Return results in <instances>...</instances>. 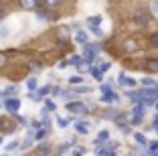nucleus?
<instances>
[{"mask_svg": "<svg viewBox=\"0 0 158 156\" xmlns=\"http://www.w3.org/2000/svg\"><path fill=\"white\" fill-rule=\"evenodd\" d=\"M144 69L148 73H158V59L156 57H148V59L144 61Z\"/></svg>", "mask_w": 158, "mask_h": 156, "instance_id": "20e7f679", "label": "nucleus"}, {"mask_svg": "<svg viewBox=\"0 0 158 156\" xmlns=\"http://www.w3.org/2000/svg\"><path fill=\"white\" fill-rule=\"evenodd\" d=\"M59 2H61V0H45V4L49 6V8H53V6H57Z\"/></svg>", "mask_w": 158, "mask_h": 156, "instance_id": "cd10ccee", "label": "nucleus"}, {"mask_svg": "<svg viewBox=\"0 0 158 156\" xmlns=\"http://www.w3.org/2000/svg\"><path fill=\"white\" fill-rule=\"evenodd\" d=\"M134 140H136V144H140V146H144V148L148 146V138H146L144 134H140V132L134 134Z\"/></svg>", "mask_w": 158, "mask_h": 156, "instance_id": "2eb2a0df", "label": "nucleus"}, {"mask_svg": "<svg viewBox=\"0 0 158 156\" xmlns=\"http://www.w3.org/2000/svg\"><path fill=\"white\" fill-rule=\"evenodd\" d=\"M140 83H142L144 87H152V85H156V81H154V79H150V77H144Z\"/></svg>", "mask_w": 158, "mask_h": 156, "instance_id": "5701e85b", "label": "nucleus"}, {"mask_svg": "<svg viewBox=\"0 0 158 156\" xmlns=\"http://www.w3.org/2000/svg\"><path fill=\"white\" fill-rule=\"evenodd\" d=\"M0 108H2V103H0Z\"/></svg>", "mask_w": 158, "mask_h": 156, "instance_id": "37998d69", "label": "nucleus"}, {"mask_svg": "<svg viewBox=\"0 0 158 156\" xmlns=\"http://www.w3.org/2000/svg\"><path fill=\"white\" fill-rule=\"evenodd\" d=\"M16 148H19V142H16V140H12V142L6 144V152H12V150H16Z\"/></svg>", "mask_w": 158, "mask_h": 156, "instance_id": "393cba45", "label": "nucleus"}, {"mask_svg": "<svg viewBox=\"0 0 158 156\" xmlns=\"http://www.w3.org/2000/svg\"><path fill=\"white\" fill-rule=\"evenodd\" d=\"M19 93V87L16 85H8L4 91H0V99H8V97H16Z\"/></svg>", "mask_w": 158, "mask_h": 156, "instance_id": "39448f33", "label": "nucleus"}, {"mask_svg": "<svg viewBox=\"0 0 158 156\" xmlns=\"http://www.w3.org/2000/svg\"><path fill=\"white\" fill-rule=\"evenodd\" d=\"M35 93H37V101H39L41 97H45V95H49V93H51V85H43V87H39Z\"/></svg>", "mask_w": 158, "mask_h": 156, "instance_id": "4468645a", "label": "nucleus"}, {"mask_svg": "<svg viewBox=\"0 0 158 156\" xmlns=\"http://www.w3.org/2000/svg\"><path fill=\"white\" fill-rule=\"evenodd\" d=\"M4 108L10 114H16V112L20 110V99L19 97H8V99H4Z\"/></svg>", "mask_w": 158, "mask_h": 156, "instance_id": "7ed1b4c3", "label": "nucleus"}, {"mask_svg": "<svg viewBox=\"0 0 158 156\" xmlns=\"http://www.w3.org/2000/svg\"><path fill=\"white\" fill-rule=\"evenodd\" d=\"M148 156H158V150H156V152H150Z\"/></svg>", "mask_w": 158, "mask_h": 156, "instance_id": "4c0bfd02", "label": "nucleus"}, {"mask_svg": "<svg viewBox=\"0 0 158 156\" xmlns=\"http://www.w3.org/2000/svg\"><path fill=\"white\" fill-rule=\"evenodd\" d=\"M89 28H91V32H95L98 37H102V35H103V31H102L99 27H89Z\"/></svg>", "mask_w": 158, "mask_h": 156, "instance_id": "c756f323", "label": "nucleus"}, {"mask_svg": "<svg viewBox=\"0 0 158 156\" xmlns=\"http://www.w3.org/2000/svg\"><path fill=\"white\" fill-rule=\"evenodd\" d=\"M51 93L57 97V95H61V89H59V87H51Z\"/></svg>", "mask_w": 158, "mask_h": 156, "instance_id": "473e14b6", "label": "nucleus"}, {"mask_svg": "<svg viewBox=\"0 0 158 156\" xmlns=\"http://www.w3.org/2000/svg\"><path fill=\"white\" fill-rule=\"evenodd\" d=\"M142 120H144L142 116H134V114H132V122H130V124H134V126H140V124H142Z\"/></svg>", "mask_w": 158, "mask_h": 156, "instance_id": "a878e982", "label": "nucleus"}, {"mask_svg": "<svg viewBox=\"0 0 158 156\" xmlns=\"http://www.w3.org/2000/svg\"><path fill=\"white\" fill-rule=\"evenodd\" d=\"M4 16H6V10H4V8H0V20L4 19Z\"/></svg>", "mask_w": 158, "mask_h": 156, "instance_id": "e433bc0d", "label": "nucleus"}, {"mask_svg": "<svg viewBox=\"0 0 158 156\" xmlns=\"http://www.w3.org/2000/svg\"><path fill=\"white\" fill-rule=\"evenodd\" d=\"M2 144H4V140H2V136H0V146H2Z\"/></svg>", "mask_w": 158, "mask_h": 156, "instance_id": "ea45409f", "label": "nucleus"}, {"mask_svg": "<svg viewBox=\"0 0 158 156\" xmlns=\"http://www.w3.org/2000/svg\"><path fill=\"white\" fill-rule=\"evenodd\" d=\"M154 108H156V110H158V99H156V101H154Z\"/></svg>", "mask_w": 158, "mask_h": 156, "instance_id": "58836bf2", "label": "nucleus"}, {"mask_svg": "<svg viewBox=\"0 0 158 156\" xmlns=\"http://www.w3.org/2000/svg\"><path fill=\"white\" fill-rule=\"evenodd\" d=\"M55 110H57V103H55L53 99H45V101H43V110H41L43 116L51 114V112H55Z\"/></svg>", "mask_w": 158, "mask_h": 156, "instance_id": "0eeeda50", "label": "nucleus"}, {"mask_svg": "<svg viewBox=\"0 0 158 156\" xmlns=\"http://www.w3.org/2000/svg\"><path fill=\"white\" fill-rule=\"evenodd\" d=\"M20 8L24 10H37V0H19Z\"/></svg>", "mask_w": 158, "mask_h": 156, "instance_id": "9b49d317", "label": "nucleus"}, {"mask_svg": "<svg viewBox=\"0 0 158 156\" xmlns=\"http://www.w3.org/2000/svg\"><path fill=\"white\" fill-rule=\"evenodd\" d=\"M67 150H69V144H63V146H59L55 150V156H63V152H67Z\"/></svg>", "mask_w": 158, "mask_h": 156, "instance_id": "b1692460", "label": "nucleus"}, {"mask_svg": "<svg viewBox=\"0 0 158 156\" xmlns=\"http://www.w3.org/2000/svg\"><path fill=\"white\" fill-rule=\"evenodd\" d=\"M71 91H73L75 95H83V93H89V91H91V87H87V85H77V87L71 89Z\"/></svg>", "mask_w": 158, "mask_h": 156, "instance_id": "f3484780", "label": "nucleus"}, {"mask_svg": "<svg viewBox=\"0 0 158 156\" xmlns=\"http://www.w3.org/2000/svg\"><path fill=\"white\" fill-rule=\"evenodd\" d=\"M98 53H99V43H87V45H83V53L81 55H83V59L87 63H91Z\"/></svg>", "mask_w": 158, "mask_h": 156, "instance_id": "f257e3e1", "label": "nucleus"}, {"mask_svg": "<svg viewBox=\"0 0 158 156\" xmlns=\"http://www.w3.org/2000/svg\"><path fill=\"white\" fill-rule=\"evenodd\" d=\"M83 55H73V57H71V59H69V63L71 65H75V67H79V65H81V63H83Z\"/></svg>", "mask_w": 158, "mask_h": 156, "instance_id": "6ab92c4d", "label": "nucleus"}, {"mask_svg": "<svg viewBox=\"0 0 158 156\" xmlns=\"http://www.w3.org/2000/svg\"><path fill=\"white\" fill-rule=\"evenodd\" d=\"M150 47H158V32L150 35Z\"/></svg>", "mask_w": 158, "mask_h": 156, "instance_id": "bb28decb", "label": "nucleus"}, {"mask_svg": "<svg viewBox=\"0 0 158 156\" xmlns=\"http://www.w3.org/2000/svg\"><path fill=\"white\" fill-rule=\"evenodd\" d=\"M99 91H102V93H110V91H114V83H102Z\"/></svg>", "mask_w": 158, "mask_h": 156, "instance_id": "412c9836", "label": "nucleus"}, {"mask_svg": "<svg viewBox=\"0 0 158 156\" xmlns=\"http://www.w3.org/2000/svg\"><path fill=\"white\" fill-rule=\"evenodd\" d=\"M67 112L77 114V116H85L89 112V108H87V103H83V101H69V103H67Z\"/></svg>", "mask_w": 158, "mask_h": 156, "instance_id": "f03ea898", "label": "nucleus"}, {"mask_svg": "<svg viewBox=\"0 0 158 156\" xmlns=\"http://www.w3.org/2000/svg\"><path fill=\"white\" fill-rule=\"evenodd\" d=\"M99 23H102V16H99V14H95V16L87 19V24H89V27H99Z\"/></svg>", "mask_w": 158, "mask_h": 156, "instance_id": "aec40b11", "label": "nucleus"}, {"mask_svg": "<svg viewBox=\"0 0 158 156\" xmlns=\"http://www.w3.org/2000/svg\"><path fill=\"white\" fill-rule=\"evenodd\" d=\"M102 101H106V103H118L120 97L116 95V91H110V93H103L102 95Z\"/></svg>", "mask_w": 158, "mask_h": 156, "instance_id": "1a4fd4ad", "label": "nucleus"}, {"mask_svg": "<svg viewBox=\"0 0 158 156\" xmlns=\"http://www.w3.org/2000/svg\"><path fill=\"white\" fill-rule=\"evenodd\" d=\"M8 35V28L6 27H0V37H6Z\"/></svg>", "mask_w": 158, "mask_h": 156, "instance_id": "2f4dec72", "label": "nucleus"}, {"mask_svg": "<svg viewBox=\"0 0 158 156\" xmlns=\"http://www.w3.org/2000/svg\"><path fill=\"white\" fill-rule=\"evenodd\" d=\"M89 73H91V77L95 79V81H103V71L99 67H91V69H89Z\"/></svg>", "mask_w": 158, "mask_h": 156, "instance_id": "f8f14e48", "label": "nucleus"}, {"mask_svg": "<svg viewBox=\"0 0 158 156\" xmlns=\"http://www.w3.org/2000/svg\"><path fill=\"white\" fill-rule=\"evenodd\" d=\"M156 87H158V81H156Z\"/></svg>", "mask_w": 158, "mask_h": 156, "instance_id": "79ce46f5", "label": "nucleus"}, {"mask_svg": "<svg viewBox=\"0 0 158 156\" xmlns=\"http://www.w3.org/2000/svg\"><path fill=\"white\" fill-rule=\"evenodd\" d=\"M59 37L61 39H67V37H69V28H61V31H59Z\"/></svg>", "mask_w": 158, "mask_h": 156, "instance_id": "c85d7f7f", "label": "nucleus"}, {"mask_svg": "<svg viewBox=\"0 0 158 156\" xmlns=\"http://www.w3.org/2000/svg\"><path fill=\"white\" fill-rule=\"evenodd\" d=\"M120 85H126V87H134V85H136V79L126 77V75L122 73V75H120Z\"/></svg>", "mask_w": 158, "mask_h": 156, "instance_id": "ddd939ff", "label": "nucleus"}, {"mask_svg": "<svg viewBox=\"0 0 158 156\" xmlns=\"http://www.w3.org/2000/svg\"><path fill=\"white\" fill-rule=\"evenodd\" d=\"M4 63H6V57L2 55V53H0V67H2V65H4Z\"/></svg>", "mask_w": 158, "mask_h": 156, "instance_id": "c9c22d12", "label": "nucleus"}, {"mask_svg": "<svg viewBox=\"0 0 158 156\" xmlns=\"http://www.w3.org/2000/svg\"><path fill=\"white\" fill-rule=\"evenodd\" d=\"M37 77H28L27 79V89H28V93H33V91H37Z\"/></svg>", "mask_w": 158, "mask_h": 156, "instance_id": "dca6fc26", "label": "nucleus"}, {"mask_svg": "<svg viewBox=\"0 0 158 156\" xmlns=\"http://www.w3.org/2000/svg\"><path fill=\"white\" fill-rule=\"evenodd\" d=\"M81 81H83V77H81V75H71V77H69V83H71V85H81Z\"/></svg>", "mask_w": 158, "mask_h": 156, "instance_id": "4be33fe9", "label": "nucleus"}, {"mask_svg": "<svg viewBox=\"0 0 158 156\" xmlns=\"http://www.w3.org/2000/svg\"><path fill=\"white\" fill-rule=\"evenodd\" d=\"M55 122H57V126H59L61 130H65L67 126H69V120H67V118H63V116H57V120H55Z\"/></svg>", "mask_w": 158, "mask_h": 156, "instance_id": "a211bd4d", "label": "nucleus"}, {"mask_svg": "<svg viewBox=\"0 0 158 156\" xmlns=\"http://www.w3.org/2000/svg\"><path fill=\"white\" fill-rule=\"evenodd\" d=\"M134 23L138 24V27H144V24L148 23V14H146L144 10H138V12L134 14Z\"/></svg>", "mask_w": 158, "mask_h": 156, "instance_id": "6e6552de", "label": "nucleus"}, {"mask_svg": "<svg viewBox=\"0 0 158 156\" xmlns=\"http://www.w3.org/2000/svg\"><path fill=\"white\" fill-rule=\"evenodd\" d=\"M75 132L77 134H87L89 132V122L87 120H77V122H75Z\"/></svg>", "mask_w": 158, "mask_h": 156, "instance_id": "423d86ee", "label": "nucleus"}, {"mask_svg": "<svg viewBox=\"0 0 158 156\" xmlns=\"http://www.w3.org/2000/svg\"><path fill=\"white\" fill-rule=\"evenodd\" d=\"M75 43H77V45H87V32L85 31H77L75 32Z\"/></svg>", "mask_w": 158, "mask_h": 156, "instance_id": "9d476101", "label": "nucleus"}, {"mask_svg": "<svg viewBox=\"0 0 158 156\" xmlns=\"http://www.w3.org/2000/svg\"><path fill=\"white\" fill-rule=\"evenodd\" d=\"M67 65H71V63H69V61H61V63H59V69H65V67H67Z\"/></svg>", "mask_w": 158, "mask_h": 156, "instance_id": "72a5a7b5", "label": "nucleus"}, {"mask_svg": "<svg viewBox=\"0 0 158 156\" xmlns=\"http://www.w3.org/2000/svg\"><path fill=\"white\" fill-rule=\"evenodd\" d=\"M16 122H19V124H27V120H24L23 116H16Z\"/></svg>", "mask_w": 158, "mask_h": 156, "instance_id": "f704fd0d", "label": "nucleus"}, {"mask_svg": "<svg viewBox=\"0 0 158 156\" xmlns=\"http://www.w3.org/2000/svg\"><path fill=\"white\" fill-rule=\"evenodd\" d=\"M150 10H152V12H158V0H152V4H150Z\"/></svg>", "mask_w": 158, "mask_h": 156, "instance_id": "7c9ffc66", "label": "nucleus"}, {"mask_svg": "<svg viewBox=\"0 0 158 156\" xmlns=\"http://www.w3.org/2000/svg\"><path fill=\"white\" fill-rule=\"evenodd\" d=\"M2 122H4V120H0V130H2V126H4V124H2Z\"/></svg>", "mask_w": 158, "mask_h": 156, "instance_id": "a19ab883", "label": "nucleus"}]
</instances>
